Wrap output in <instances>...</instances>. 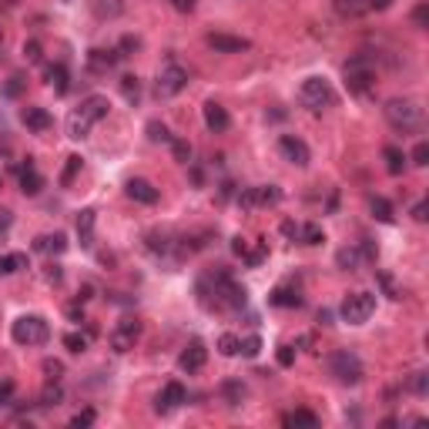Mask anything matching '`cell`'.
<instances>
[{"instance_id": "obj_38", "label": "cell", "mask_w": 429, "mask_h": 429, "mask_svg": "<svg viewBox=\"0 0 429 429\" xmlns=\"http://www.w3.org/2000/svg\"><path fill=\"white\" fill-rule=\"evenodd\" d=\"M265 255H269V241L262 239V241H258V248L245 252L241 258H245V265H252V269H255V265H262V258H265Z\"/></svg>"}, {"instance_id": "obj_23", "label": "cell", "mask_w": 429, "mask_h": 429, "mask_svg": "<svg viewBox=\"0 0 429 429\" xmlns=\"http://www.w3.org/2000/svg\"><path fill=\"white\" fill-rule=\"evenodd\" d=\"M44 81L54 87V94H68V87H70V74L64 64H51V68L44 70Z\"/></svg>"}, {"instance_id": "obj_52", "label": "cell", "mask_w": 429, "mask_h": 429, "mask_svg": "<svg viewBox=\"0 0 429 429\" xmlns=\"http://www.w3.org/2000/svg\"><path fill=\"white\" fill-rule=\"evenodd\" d=\"M174 10H181V14H191L195 10V0H172Z\"/></svg>"}, {"instance_id": "obj_61", "label": "cell", "mask_w": 429, "mask_h": 429, "mask_svg": "<svg viewBox=\"0 0 429 429\" xmlns=\"http://www.w3.org/2000/svg\"><path fill=\"white\" fill-rule=\"evenodd\" d=\"M7 272H14V265H10V255L0 258V275H7Z\"/></svg>"}, {"instance_id": "obj_7", "label": "cell", "mask_w": 429, "mask_h": 429, "mask_svg": "<svg viewBox=\"0 0 429 429\" xmlns=\"http://www.w3.org/2000/svg\"><path fill=\"white\" fill-rule=\"evenodd\" d=\"M10 336L17 345H44L51 339V322L44 315H20L10 326Z\"/></svg>"}, {"instance_id": "obj_11", "label": "cell", "mask_w": 429, "mask_h": 429, "mask_svg": "<svg viewBox=\"0 0 429 429\" xmlns=\"http://www.w3.org/2000/svg\"><path fill=\"white\" fill-rule=\"evenodd\" d=\"M137 339H141V322L135 315H124L118 326L111 329V336H107V343H111L114 352H131L137 345Z\"/></svg>"}, {"instance_id": "obj_12", "label": "cell", "mask_w": 429, "mask_h": 429, "mask_svg": "<svg viewBox=\"0 0 429 429\" xmlns=\"http://www.w3.org/2000/svg\"><path fill=\"white\" fill-rule=\"evenodd\" d=\"M278 155L285 158L289 165H295V168H306V165L312 161L309 144H306L302 137H295V135H282V137H278Z\"/></svg>"}, {"instance_id": "obj_1", "label": "cell", "mask_w": 429, "mask_h": 429, "mask_svg": "<svg viewBox=\"0 0 429 429\" xmlns=\"http://www.w3.org/2000/svg\"><path fill=\"white\" fill-rule=\"evenodd\" d=\"M195 292H198L202 309H208V312H241L248 306L245 285H241L239 278H235V272L225 269V265H215V269H208L205 275H198Z\"/></svg>"}, {"instance_id": "obj_21", "label": "cell", "mask_w": 429, "mask_h": 429, "mask_svg": "<svg viewBox=\"0 0 429 429\" xmlns=\"http://www.w3.org/2000/svg\"><path fill=\"white\" fill-rule=\"evenodd\" d=\"M68 248V235L64 232H54V235H37L34 239V252H44V255H61Z\"/></svg>"}, {"instance_id": "obj_9", "label": "cell", "mask_w": 429, "mask_h": 429, "mask_svg": "<svg viewBox=\"0 0 429 429\" xmlns=\"http://www.w3.org/2000/svg\"><path fill=\"white\" fill-rule=\"evenodd\" d=\"M343 319L349 326H362V322H369L372 319V312H376V295L372 292H349L343 299Z\"/></svg>"}, {"instance_id": "obj_35", "label": "cell", "mask_w": 429, "mask_h": 429, "mask_svg": "<svg viewBox=\"0 0 429 429\" xmlns=\"http://www.w3.org/2000/svg\"><path fill=\"white\" fill-rule=\"evenodd\" d=\"M239 349H241L239 336H232V332L218 336V352H222V356H228V359H232V356H239Z\"/></svg>"}, {"instance_id": "obj_8", "label": "cell", "mask_w": 429, "mask_h": 429, "mask_svg": "<svg viewBox=\"0 0 429 429\" xmlns=\"http://www.w3.org/2000/svg\"><path fill=\"white\" fill-rule=\"evenodd\" d=\"M188 87V70L181 68L174 57H168L161 68H158V81H155V94L158 98H174Z\"/></svg>"}, {"instance_id": "obj_60", "label": "cell", "mask_w": 429, "mask_h": 429, "mask_svg": "<svg viewBox=\"0 0 429 429\" xmlns=\"http://www.w3.org/2000/svg\"><path fill=\"white\" fill-rule=\"evenodd\" d=\"M282 232H285L289 239H299V225H292V222H285V225H282Z\"/></svg>"}, {"instance_id": "obj_39", "label": "cell", "mask_w": 429, "mask_h": 429, "mask_svg": "<svg viewBox=\"0 0 429 429\" xmlns=\"http://www.w3.org/2000/svg\"><path fill=\"white\" fill-rule=\"evenodd\" d=\"M44 376H47V382H61V376H64V362L44 359Z\"/></svg>"}, {"instance_id": "obj_46", "label": "cell", "mask_w": 429, "mask_h": 429, "mask_svg": "<svg viewBox=\"0 0 429 429\" xmlns=\"http://www.w3.org/2000/svg\"><path fill=\"white\" fill-rule=\"evenodd\" d=\"M412 24H416L419 31H426V27H429V7H426V3H419V7L412 10Z\"/></svg>"}, {"instance_id": "obj_17", "label": "cell", "mask_w": 429, "mask_h": 429, "mask_svg": "<svg viewBox=\"0 0 429 429\" xmlns=\"http://www.w3.org/2000/svg\"><path fill=\"white\" fill-rule=\"evenodd\" d=\"M208 47L218 54H241L252 47V40L245 37H232V34H208Z\"/></svg>"}, {"instance_id": "obj_19", "label": "cell", "mask_w": 429, "mask_h": 429, "mask_svg": "<svg viewBox=\"0 0 429 429\" xmlns=\"http://www.w3.org/2000/svg\"><path fill=\"white\" fill-rule=\"evenodd\" d=\"M20 121L31 128V131H37V135H44V131H51V114L44 111V107H37V104H27L24 111H20Z\"/></svg>"}, {"instance_id": "obj_30", "label": "cell", "mask_w": 429, "mask_h": 429, "mask_svg": "<svg viewBox=\"0 0 429 429\" xmlns=\"http://www.w3.org/2000/svg\"><path fill=\"white\" fill-rule=\"evenodd\" d=\"M124 10V0H94V14L101 20H114Z\"/></svg>"}, {"instance_id": "obj_47", "label": "cell", "mask_w": 429, "mask_h": 429, "mask_svg": "<svg viewBox=\"0 0 429 429\" xmlns=\"http://www.w3.org/2000/svg\"><path fill=\"white\" fill-rule=\"evenodd\" d=\"M24 57H27L31 64H40V61H44V54H40V44H37V40H27V44H24Z\"/></svg>"}, {"instance_id": "obj_22", "label": "cell", "mask_w": 429, "mask_h": 429, "mask_svg": "<svg viewBox=\"0 0 429 429\" xmlns=\"http://www.w3.org/2000/svg\"><path fill=\"white\" fill-rule=\"evenodd\" d=\"M362 262H366V258H362V248H356V245H352V248L345 245V248L336 252V265H339L343 272H359Z\"/></svg>"}, {"instance_id": "obj_45", "label": "cell", "mask_w": 429, "mask_h": 429, "mask_svg": "<svg viewBox=\"0 0 429 429\" xmlns=\"http://www.w3.org/2000/svg\"><path fill=\"white\" fill-rule=\"evenodd\" d=\"M14 402V379H3L0 382V409Z\"/></svg>"}, {"instance_id": "obj_18", "label": "cell", "mask_w": 429, "mask_h": 429, "mask_svg": "<svg viewBox=\"0 0 429 429\" xmlns=\"http://www.w3.org/2000/svg\"><path fill=\"white\" fill-rule=\"evenodd\" d=\"M94 228H98V211L84 208L77 215V241H81V248H94Z\"/></svg>"}, {"instance_id": "obj_43", "label": "cell", "mask_w": 429, "mask_h": 429, "mask_svg": "<svg viewBox=\"0 0 429 429\" xmlns=\"http://www.w3.org/2000/svg\"><path fill=\"white\" fill-rule=\"evenodd\" d=\"M172 151H174V158H178V161H185V165L191 161V144H188V141H178V137H172Z\"/></svg>"}, {"instance_id": "obj_2", "label": "cell", "mask_w": 429, "mask_h": 429, "mask_svg": "<svg viewBox=\"0 0 429 429\" xmlns=\"http://www.w3.org/2000/svg\"><path fill=\"white\" fill-rule=\"evenodd\" d=\"M107 111H111V104H107L104 94H87L84 101L68 114V137H74V141L87 137L91 135V128H94L98 121L107 118Z\"/></svg>"}, {"instance_id": "obj_28", "label": "cell", "mask_w": 429, "mask_h": 429, "mask_svg": "<svg viewBox=\"0 0 429 429\" xmlns=\"http://www.w3.org/2000/svg\"><path fill=\"white\" fill-rule=\"evenodd\" d=\"M369 211H372V218H376V222H382V225H389L396 218V215H393V205H389L382 195H372V202H369Z\"/></svg>"}, {"instance_id": "obj_50", "label": "cell", "mask_w": 429, "mask_h": 429, "mask_svg": "<svg viewBox=\"0 0 429 429\" xmlns=\"http://www.w3.org/2000/svg\"><path fill=\"white\" fill-rule=\"evenodd\" d=\"M275 356H278V366H292V362H295V349H292V345H278V352H275Z\"/></svg>"}, {"instance_id": "obj_40", "label": "cell", "mask_w": 429, "mask_h": 429, "mask_svg": "<svg viewBox=\"0 0 429 429\" xmlns=\"http://www.w3.org/2000/svg\"><path fill=\"white\" fill-rule=\"evenodd\" d=\"M148 137H151V141H168V144H172V131H168L161 121H148Z\"/></svg>"}, {"instance_id": "obj_29", "label": "cell", "mask_w": 429, "mask_h": 429, "mask_svg": "<svg viewBox=\"0 0 429 429\" xmlns=\"http://www.w3.org/2000/svg\"><path fill=\"white\" fill-rule=\"evenodd\" d=\"M222 399L228 406H241V399H245V386H241L239 379H225L222 382Z\"/></svg>"}, {"instance_id": "obj_49", "label": "cell", "mask_w": 429, "mask_h": 429, "mask_svg": "<svg viewBox=\"0 0 429 429\" xmlns=\"http://www.w3.org/2000/svg\"><path fill=\"white\" fill-rule=\"evenodd\" d=\"M10 225H14V211H10V208H0V241L7 239Z\"/></svg>"}, {"instance_id": "obj_37", "label": "cell", "mask_w": 429, "mask_h": 429, "mask_svg": "<svg viewBox=\"0 0 429 429\" xmlns=\"http://www.w3.org/2000/svg\"><path fill=\"white\" fill-rule=\"evenodd\" d=\"M406 389L416 393V396H426L429 393V376L426 372H412V376L406 379Z\"/></svg>"}, {"instance_id": "obj_58", "label": "cell", "mask_w": 429, "mask_h": 429, "mask_svg": "<svg viewBox=\"0 0 429 429\" xmlns=\"http://www.w3.org/2000/svg\"><path fill=\"white\" fill-rule=\"evenodd\" d=\"M315 319H319V326H332V312H329V309H319V315H315Z\"/></svg>"}, {"instance_id": "obj_4", "label": "cell", "mask_w": 429, "mask_h": 429, "mask_svg": "<svg viewBox=\"0 0 429 429\" xmlns=\"http://www.w3.org/2000/svg\"><path fill=\"white\" fill-rule=\"evenodd\" d=\"M345 87L352 91V94H369V87L376 84V64H372V54L369 51H359L352 54L349 61H345Z\"/></svg>"}, {"instance_id": "obj_51", "label": "cell", "mask_w": 429, "mask_h": 429, "mask_svg": "<svg viewBox=\"0 0 429 429\" xmlns=\"http://www.w3.org/2000/svg\"><path fill=\"white\" fill-rule=\"evenodd\" d=\"M393 0H366V10H389Z\"/></svg>"}, {"instance_id": "obj_13", "label": "cell", "mask_w": 429, "mask_h": 429, "mask_svg": "<svg viewBox=\"0 0 429 429\" xmlns=\"http://www.w3.org/2000/svg\"><path fill=\"white\" fill-rule=\"evenodd\" d=\"M205 362H208L205 343H202V339H191V343L181 349V356H178V369L191 376V372H202V369H205Z\"/></svg>"}, {"instance_id": "obj_14", "label": "cell", "mask_w": 429, "mask_h": 429, "mask_svg": "<svg viewBox=\"0 0 429 429\" xmlns=\"http://www.w3.org/2000/svg\"><path fill=\"white\" fill-rule=\"evenodd\" d=\"M181 402H188V389L181 386V382H168L161 393H158V402H155V409L158 412H172L178 409Z\"/></svg>"}, {"instance_id": "obj_54", "label": "cell", "mask_w": 429, "mask_h": 429, "mask_svg": "<svg viewBox=\"0 0 429 429\" xmlns=\"http://www.w3.org/2000/svg\"><path fill=\"white\" fill-rule=\"evenodd\" d=\"M232 252H235V255H245V252H248V241H245V239H232Z\"/></svg>"}, {"instance_id": "obj_59", "label": "cell", "mask_w": 429, "mask_h": 429, "mask_svg": "<svg viewBox=\"0 0 429 429\" xmlns=\"http://www.w3.org/2000/svg\"><path fill=\"white\" fill-rule=\"evenodd\" d=\"M121 51H137V37H124L121 40Z\"/></svg>"}, {"instance_id": "obj_15", "label": "cell", "mask_w": 429, "mask_h": 429, "mask_svg": "<svg viewBox=\"0 0 429 429\" xmlns=\"http://www.w3.org/2000/svg\"><path fill=\"white\" fill-rule=\"evenodd\" d=\"M124 191H128V198L137 202V205H155L158 198H161V191H158L151 181H144V178H131V181L124 185Z\"/></svg>"}, {"instance_id": "obj_32", "label": "cell", "mask_w": 429, "mask_h": 429, "mask_svg": "<svg viewBox=\"0 0 429 429\" xmlns=\"http://www.w3.org/2000/svg\"><path fill=\"white\" fill-rule=\"evenodd\" d=\"M282 423H285V426H319V416L309 409H295V412H289Z\"/></svg>"}, {"instance_id": "obj_24", "label": "cell", "mask_w": 429, "mask_h": 429, "mask_svg": "<svg viewBox=\"0 0 429 429\" xmlns=\"http://www.w3.org/2000/svg\"><path fill=\"white\" fill-rule=\"evenodd\" d=\"M269 302H272V306H278V309H299V306H302V295H299V289L278 285V289L269 295Z\"/></svg>"}, {"instance_id": "obj_10", "label": "cell", "mask_w": 429, "mask_h": 429, "mask_svg": "<svg viewBox=\"0 0 429 429\" xmlns=\"http://www.w3.org/2000/svg\"><path fill=\"white\" fill-rule=\"evenodd\" d=\"M282 202V191L275 185H255V188L239 191V208L241 211H258V208H272Z\"/></svg>"}, {"instance_id": "obj_53", "label": "cell", "mask_w": 429, "mask_h": 429, "mask_svg": "<svg viewBox=\"0 0 429 429\" xmlns=\"http://www.w3.org/2000/svg\"><path fill=\"white\" fill-rule=\"evenodd\" d=\"M426 211H429V205H426V202H419V205L412 208V218H416V222H426V218H429Z\"/></svg>"}, {"instance_id": "obj_31", "label": "cell", "mask_w": 429, "mask_h": 429, "mask_svg": "<svg viewBox=\"0 0 429 429\" xmlns=\"http://www.w3.org/2000/svg\"><path fill=\"white\" fill-rule=\"evenodd\" d=\"M121 94H124V101L128 104L141 101V81H137L135 74H124V77H121Z\"/></svg>"}, {"instance_id": "obj_3", "label": "cell", "mask_w": 429, "mask_h": 429, "mask_svg": "<svg viewBox=\"0 0 429 429\" xmlns=\"http://www.w3.org/2000/svg\"><path fill=\"white\" fill-rule=\"evenodd\" d=\"M382 114H386V121H389V128L402 131V135L419 131V128H423V121H426L423 104L412 101V98H393V101H386Z\"/></svg>"}, {"instance_id": "obj_55", "label": "cell", "mask_w": 429, "mask_h": 429, "mask_svg": "<svg viewBox=\"0 0 429 429\" xmlns=\"http://www.w3.org/2000/svg\"><path fill=\"white\" fill-rule=\"evenodd\" d=\"M20 81H24V77H10V84H7V94H10V98H17L20 94V87H24Z\"/></svg>"}, {"instance_id": "obj_6", "label": "cell", "mask_w": 429, "mask_h": 429, "mask_svg": "<svg viewBox=\"0 0 429 429\" xmlns=\"http://www.w3.org/2000/svg\"><path fill=\"white\" fill-rule=\"evenodd\" d=\"M299 101H302V107H309L312 114H319V111L336 104V91L326 77H306L302 87H299Z\"/></svg>"}, {"instance_id": "obj_26", "label": "cell", "mask_w": 429, "mask_h": 429, "mask_svg": "<svg viewBox=\"0 0 429 429\" xmlns=\"http://www.w3.org/2000/svg\"><path fill=\"white\" fill-rule=\"evenodd\" d=\"M332 7L343 20H359L366 14V0H332Z\"/></svg>"}, {"instance_id": "obj_44", "label": "cell", "mask_w": 429, "mask_h": 429, "mask_svg": "<svg viewBox=\"0 0 429 429\" xmlns=\"http://www.w3.org/2000/svg\"><path fill=\"white\" fill-rule=\"evenodd\" d=\"M77 172H81V158L74 155V158H68V168H64V174H61V185H70Z\"/></svg>"}, {"instance_id": "obj_42", "label": "cell", "mask_w": 429, "mask_h": 429, "mask_svg": "<svg viewBox=\"0 0 429 429\" xmlns=\"http://www.w3.org/2000/svg\"><path fill=\"white\" fill-rule=\"evenodd\" d=\"M412 165H416V168H426L429 165V144L426 141H419V144L412 148Z\"/></svg>"}, {"instance_id": "obj_27", "label": "cell", "mask_w": 429, "mask_h": 429, "mask_svg": "<svg viewBox=\"0 0 429 429\" xmlns=\"http://www.w3.org/2000/svg\"><path fill=\"white\" fill-rule=\"evenodd\" d=\"M382 158H386V172H389V174H402V172H406V155H402V148L389 144V148H382Z\"/></svg>"}, {"instance_id": "obj_41", "label": "cell", "mask_w": 429, "mask_h": 429, "mask_svg": "<svg viewBox=\"0 0 429 429\" xmlns=\"http://www.w3.org/2000/svg\"><path fill=\"white\" fill-rule=\"evenodd\" d=\"M241 356H248V359H255L258 352H262V339L258 336H248V339H241Z\"/></svg>"}, {"instance_id": "obj_5", "label": "cell", "mask_w": 429, "mask_h": 429, "mask_svg": "<svg viewBox=\"0 0 429 429\" xmlns=\"http://www.w3.org/2000/svg\"><path fill=\"white\" fill-rule=\"evenodd\" d=\"M329 376H336V382H343V386H359L362 376H366V369H362V359L356 352H349V349H336V352H329Z\"/></svg>"}, {"instance_id": "obj_34", "label": "cell", "mask_w": 429, "mask_h": 429, "mask_svg": "<svg viewBox=\"0 0 429 429\" xmlns=\"http://www.w3.org/2000/svg\"><path fill=\"white\" fill-rule=\"evenodd\" d=\"M64 345H68V352H74V356H81V352H84L87 345H91V332H68V336H64Z\"/></svg>"}, {"instance_id": "obj_62", "label": "cell", "mask_w": 429, "mask_h": 429, "mask_svg": "<svg viewBox=\"0 0 429 429\" xmlns=\"http://www.w3.org/2000/svg\"><path fill=\"white\" fill-rule=\"evenodd\" d=\"M47 282H61V269H57V265L47 269Z\"/></svg>"}, {"instance_id": "obj_16", "label": "cell", "mask_w": 429, "mask_h": 429, "mask_svg": "<svg viewBox=\"0 0 429 429\" xmlns=\"http://www.w3.org/2000/svg\"><path fill=\"white\" fill-rule=\"evenodd\" d=\"M118 57H121L118 51H104V47H94V51H87V61H84V64H87V70H91V74L104 77L107 70L118 64Z\"/></svg>"}, {"instance_id": "obj_57", "label": "cell", "mask_w": 429, "mask_h": 429, "mask_svg": "<svg viewBox=\"0 0 429 429\" xmlns=\"http://www.w3.org/2000/svg\"><path fill=\"white\" fill-rule=\"evenodd\" d=\"M68 315L74 322H84V309H81V306H68Z\"/></svg>"}, {"instance_id": "obj_56", "label": "cell", "mask_w": 429, "mask_h": 429, "mask_svg": "<svg viewBox=\"0 0 429 429\" xmlns=\"http://www.w3.org/2000/svg\"><path fill=\"white\" fill-rule=\"evenodd\" d=\"M10 265H14V272H20V269H27V255H10Z\"/></svg>"}, {"instance_id": "obj_36", "label": "cell", "mask_w": 429, "mask_h": 429, "mask_svg": "<svg viewBox=\"0 0 429 429\" xmlns=\"http://www.w3.org/2000/svg\"><path fill=\"white\" fill-rule=\"evenodd\" d=\"M299 239L306 245H319V241H326V235H322L319 225H299Z\"/></svg>"}, {"instance_id": "obj_25", "label": "cell", "mask_w": 429, "mask_h": 429, "mask_svg": "<svg viewBox=\"0 0 429 429\" xmlns=\"http://www.w3.org/2000/svg\"><path fill=\"white\" fill-rule=\"evenodd\" d=\"M40 188H44V178L37 174L34 165H24L20 168V191L24 195H40Z\"/></svg>"}, {"instance_id": "obj_20", "label": "cell", "mask_w": 429, "mask_h": 429, "mask_svg": "<svg viewBox=\"0 0 429 429\" xmlns=\"http://www.w3.org/2000/svg\"><path fill=\"white\" fill-rule=\"evenodd\" d=\"M205 124H208V131H215V135H222V131H228L232 128V118H228V111H225L218 101H208L205 107Z\"/></svg>"}, {"instance_id": "obj_33", "label": "cell", "mask_w": 429, "mask_h": 429, "mask_svg": "<svg viewBox=\"0 0 429 429\" xmlns=\"http://www.w3.org/2000/svg\"><path fill=\"white\" fill-rule=\"evenodd\" d=\"M64 402V389L57 386V382H47V389L40 393V406L44 409H54V406H61Z\"/></svg>"}, {"instance_id": "obj_48", "label": "cell", "mask_w": 429, "mask_h": 429, "mask_svg": "<svg viewBox=\"0 0 429 429\" xmlns=\"http://www.w3.org/2000/svg\"><path fill=\"white\" fill-rule=\"evenodd\" d=\"M94 419H98V412H94V409H84V412H77V416L70 419V426H74V429H81V426H91Z\"/></svg>"}]
</instances>
